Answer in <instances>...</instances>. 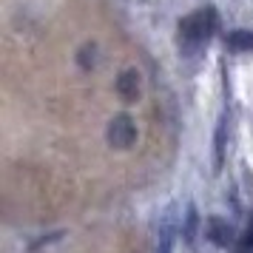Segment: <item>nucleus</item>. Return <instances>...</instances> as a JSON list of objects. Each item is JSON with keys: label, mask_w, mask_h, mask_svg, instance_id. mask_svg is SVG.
<instances>
[{"label": "nucleus", "mask_w": 253, "mask_h": 253, "mask_svg": "<svg viewBox=\"0 0 253 253\" xmlns=\"http://www.w3.org/2000/svg\"><path fill=\"white\" fill-rule=\"evenodd\" d=\"M157 253H171V233L162 230V239H160V251Z\"/></svg>", "instance_id": "obj_9"}, {"label": "nucleus", "mask_w": 253, "mask_h": 253, "mask_svg": "<svg viewBox=\"0 0 253 253\" xmlns=\"http://www.w3.org/2000/svg\"><path fill=\"white\" fill-rule=\"evenodd\" d=\"M213 32V12H196L185 17L179 26V40H182V51H199L208 43V37Z\"/></svg>", "instance_id": "obj_1"}, {"label": "nucleus", "mask_w": 253, "mask_h": 253, "mask_svg": "<svg viewBox=\"0 0 253 253\" xmlns=\"http://www.w3.org/2000/svg\"><path fill=\"white\" fill-rule=\"evenodd\" d=\"M205 233H208V239L213 242V245H219V248H228L230 242H233V228H230L225 219H208V225H205Z\"/></svg>", "instance_id": "obj_4"}, {"label": "nucleus", "mask_w": 253, "mask_h": 253, "mask_svg": "<svg viewBox=\"0 0 253 253\" xmlns=\"http://www.w3.org/2000/svg\"><path fill=\"white\" fill-rule=\"evenodd\" d=\"M185 239L194 242V233H196V211L194 208H188V213H185Z\"/></svg>", "instance_id": "obj_7"}, {"label": "nucleus", "mask_w": 253, "mask_h": 253, "mask_svg": "<svg viewBox=\"0 0 253 253\" xmlns=\"http://www.w3.org/2000/svg\"><path fill=\"white\" fill-rule=\"evenodd\" d=\"M117 91H120V97L123 100H137L139 97V74L134 69H128V71H123L120 77H117Z\"/></svg>", "instance_id": "obj_5"}, {"label": "nucleus", "mask_w": 253, "mask_h": 253, "mask_svg": "<svg viewBox=\"0 0 253 253\" xmlns=\"http://www.w3.org/2000/svg\"><path fill=\"white\" fill-rule=\"evenodd\" d=\"M77 63H80L83 69H91L94 63H97V51H94V48H88V46H85V48H83V51H80V54H77Z\"/></svg>", "instance_id": "obj_8"}, {"label": "nucleus", "mask_w": 253, "mask_h": 253, "mask_svg": "<svg viewBox=\"0 0 253 253\" xmlns=\"http://www.w3.org/2000/svg\"><path fill=\"white\" fill-rule=\"evenodd\" d=\"M228 46L233 51H251L253 48V32H230L228 35Z\"/></svg>", "instance_id": "obj_6"}, {"label": "nucleus", "mask_w": 253, "mask_h": 253, "mask_svg": "<svg viewBox=\"0 0 253 253\" xmlns=\"http://www.w3.org/2000/svg\"><path fill=\"white\" fill-rule=\"evenodd\" d=\"M105 137H108V142L114 148H131L134 139H137V126H134V120L128 114H117L108 123V128H105Z\"/></svg>", "instance_id": "obj_2"}, {"label": "nucleus", "mask_w": 253, "mask_h": 253, "mask_svg": "<svg viewBox=\"0 0 253 253\" xmlns=\"http://www.w3.org/2000/svg\"><path fill=\"white\" fill-rule=\"evenodd\" d=\"M225 151H228V111L219 117L216 134H213V171H222V165H225Z\"/></svg>", "instance_id": "obj_3"}]
</instances>
